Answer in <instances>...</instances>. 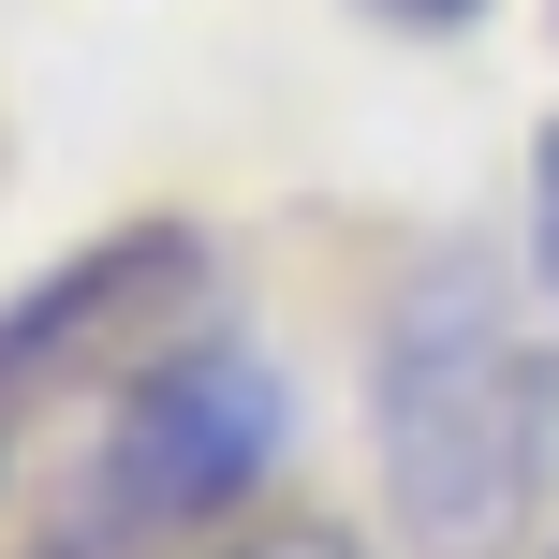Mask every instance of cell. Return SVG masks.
I'll list each match as a JSON object with an SVG mask.
<instances>
[{"label":"cell","instance_id":"cell-1","mask_svg":"<svg viewBox=\"0 0 559 559\" xmlns=\"http://www.w3.org/2000/svg\"><path fill=\"white\" fill-rule=\"evenodd\" d=\"M545 442H559V368L515 324L501 265L442 251L413 265L383 324V501L427 559H515L545 501Z\"/></svg>","mask_w":559,"mask_h":559},{"label":"cell","instance_id":"cell-2","mask_svg":"<svg viewBox=\"0 0 559 559\" xmlns=\"http://www.w3.org/2000/svg\"><path fill=\"white\" fill-rule=\"evenodd\" d=\"M280 427L295 413H280V368L251 354V338H192V354L118 413L88 515H104V531H206L222 501H251V486L280 472Z\"/></svg>","mask_w":559,"mask_h":559},{"label":"cell","instance_id":"cell-3","mask_svg":"<svg viewBox=\"0 0 559 559\" xmlns=\"http://www.w3.org/2000/svg\"><path fill=\"white\" fill-rule=\"evenodd\" d=\"M531 236H545V295H559V133H545V163H531Z\"/></svg>","mask_w":559,"mask_h":559},{"label":"cell","instance_id":"cell-4","mask_svg":"<svg viewBox=\"0 0 559 559\" xmlns=\"http://www.w3.org/2000/svg\"><path fill=\"white\" fill-rule=\"evenodd\" d=\"M251 559H354V545H324V531H295V545H251Z\"/></svg>","mask_w":559,"mask_h":559},{"label":"cell","instance_id":"cell-5","mask_svg":"<svg viewBox=\"0 0 559 559\" xmlns=\"http://www.w3.org/2000/svg\"><path fill=\"white\" fill-rule=\"evenodd\" d=\"M383 15H413V29H442V15H472V0H383Z\"/></svg>","mask_w":559,"mask_h":559}]
</instances>
